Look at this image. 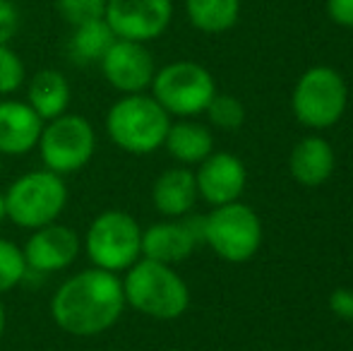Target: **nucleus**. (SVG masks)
<instances>
[{"instance_id": "obj_6", "label": "nucleus", "mask_w": 353, "mask_h": 351, "mask_svg": "<svg viewBox=\"0 0 353 351\" xmlns=\"http://www.w3.org/2000/svg\"><path fill=\"white\" fill-rule=\"evenodd\" d=\"M149 89L163 111L178 118L205 113L216 94L212 72L195 61H176L159 68Z\"/></svg>"}, {"instance_id": "obj_7", "label": "nucleus", "mask_w": 353, "mask_h": 351, "mask_svg": "<svg viewBox=\"0 0 353 351\" xmlns=\"http://www.w3.org/2000/svg\"><path fill=\"white\" fill-rule=\"evenodd\" d=\"M349 103L344 77L330 66H315L301 75L291 94V108L298 123L325 130L339 123Z\"/></svg>"}, {"instance_id": "obj_31", "label": "nucleus", "mask_w": 353, "mask_h": 351, "mask_svg": "<svg viewBox=\"0 0 353 351\" xmlns=\"http://www.w3.org/2000/svg\"><path fill=\"white\" fill-rule=\"evenodd\" d=\"M0 169H3V154H0Z\"/></svg>"}, {"instance_id": "obj_26", "label": "nucleus", "mask_w": 353, "mask_h": 351, "mask_svg": "<svg viewBox=\"0 0 353 351\" xmlns=\"http://www.w3.org/2000/svg\"><path fill=\"white\" fill-rule=\"evenodd\" d=\"M22 27V14L12 0H0V43H10Z\"/></svg>"}, {"instance_id": "obj_2", "label": "nucleus", "mask_w": 353, "mask_h": 351, "mask_svg": "<svg viewBox=\"0 0 353 351\" xmlns=\"http://www.w3.org/2000/svg\"><path fill=\"white\" fill-rule=\"evenodd\" d=\"M123 281L125 305L154 320H176L190 305V289L171 265L140 258Z\"/></svg>"}, {"instance_id": "obj_5", "label": "nucleus", "mask_w": 353, "mask_h": 351, "mask_svg": "<svg viewBox=\"0 0 353 351\" xmlns=\"http://www.w3.org/2000/svg\"><path fill=\"white\" fill-rule=\"evenodd\" d=\"M84 250L94 267L116 274L142 258V229L128 212L106 210L89 224Z\"/></svg>"}, {"instance_id": "obj_30", "label": "nucleus", "mask_w": 353, "mask_h": 351, "mask_svg": "<svg viewBox=\"0 0 353 351\" xmlns=\"http://www.w3.org/2000/svg\"><path fill=\"white\" fill-rule=\"evenodd\" d=\"M8 217V210H5V192H0V221Z\"/></svg>"}, {"instance_id": "obj_25", "label": "nucleus", "mask_w": 353, "mask_h": 351, "mask_svg": "<svg viewBox=\"0 0 353 351\" xmlns=\"http://www.w3.org/2000/svg\"><path fill=\"white\" fill-rule=\"evenodd\" d=\"M56 12L65 19L70 27L101 19L106 10V0H53Z\"/></svg>"}, {"instance_id": "obj_19", "label": "nucleus", "mask_w": 353, "mask_h": 351, "mask_svg": "<svg viewBox=\"0 0 353 351\" xmlns=\"http://www.w3.org/2000/svg\"><path fill=\"white\" fill-rule=\"evenodd\" d=\"M163 147L168 150V154L173 157L181 164L190 166V164H200L207 157L212 154V132L205 126L192 121H181V123H171L166 132V140Z\"/></svg>"}, {"instance_id": "obj_18", "label": "nucleus", "mask_w": 353, "mask_h": 351, "mask_svg": "<svg viewBox=\"0 0 353 351\" xmlns=\"http://www.w3.org/2000/svg\"><path fill=\"white\" fill-rule=\"evenodd\" d=\"M70 99V82L61 70H53V68L39 70L27 85V103L43 123L68 113Z\"/></svg>"}, {"instance_id": "obj_9", "label": "nucleus", "mask_w": 353, "mask_h": 351, "mask_svg": "<svg viewBox=\"0 0 353 351\" xmlns=\"http://www.w3.org/2000/svg\"><path fill=\"white\" fill-rule=\"evenodd\" d=\"M205 243L226 263H245L262 245V224L243 202L214 207L205 217Z\"/></svg>"}, {"instance_id": "obj_4", "label": "nucleus", "mask_w": 353, "mask_h": 351, "mask_svg": "<svg viewBox=\"0 0 353 351\" xmlns=\"http://www.w3.org/2000/svg\"><path fill=\"white\" fill-rule=\"evenodd\" d=\"M68 205V185L53 171H29L12 181L5 192L8 219L22 229H41L53 224Z\"/></svg>"}, {"instance_id": "obj_3", "label": "nucleus", "mask_w": 353, "mask_h": 351, "mask_svg": "<svg viewBox=\"0 0 353 351\" xmlns=\"http://www.w3.org/2000/svg\"><path fill=\"white\" fill-rule=\"evenodd\" d=\"M171 116L149 94H123L106 113V132L128 154H152L163 147Z\"/></svg>"}, {"instance_id": "obj_21", "label": "nucleus", "mask_w": 353, "mask_h": 351, "mask_svg": "<svg viewBox=\"0 0 353 351\" xmlns=\"http://www.w3.org/2000/svg\"><path fill=\"white\" fill-rule=\"evenodd\" d=\"M185 14L197 32L223 34L241 17V0H185Z\"/></svg>"}, {"instance_id": "obj_12", "label": "nucleus", "mask_w": 353, "mask_h": 351, "mask_svg": "<svg viewBox=\"0 0 353 351\" xmlns=\"http://www.w3.org/2000/svg\"><path fill=\"white\" fill-rule=\"evenodd\" d=\"M79 248L82 243H79L77 231L53 221L41 229H34L24 245V260L32 272L53 274V272L70 267L79 258Z\"/></svg>"}, {"instance_id": "obj_13", "label": "nucleus", "mask_w": 353, "mask_h": 351, "mask_svg": "<svg viewBox=\"0 0 353 351\" xmlns=\"http://www.w3.org/2000/svg\"><path fill=\"white\" fill-rule=\"evenodd\" d=\"M245 166L236 154L216 152L200 161V169L195 174L197 195L205 197L212 207H221L228 202H236L245 190Z\"/></svg>"}, {"instance_id": "obj_8", "label": "nucleus", "mask_w": 353, "mask_h": 351, "mask_svg": "<svg viewBox=\"0 0 353 351\" xmlns=\"http://www.w3.org/2000/svg\"><path fill=\"white\" fill-rule=\"evenodd\" d=\"M37 147L41 150V159L48 171L68 176L84 169L92 161L97 152V132L84 116L63 113L43 123Z\"/></svg>"}, {"instance_id": "obj_24", "label": "nucleus", "mask_w": 353, "mask_h": 351, "mask_svg": "<svg viewBox=\"0 0 353 351\" xmlns=\"http://www.w3.org/2000/svg\"><path fill=\"white\" fill-rule=\"evenodd\" d=\"M24 80H27V70L22 58L10 48V43H0V97L14 94L24 85Z\"/></svg>"}, {"instance_id": "obj_15", "label": "nucleus", "mask_w": 353, "mask_h": 351, "mask_svg": "<svg viewBox=\"0 0 353 351\" xmlns=\"http://www.w3.org/2000/svg\"><path fill=\"white\" fill-rule=\"evenodd\" d=\"M197 243L188 221H161L142 231V258L173 267L190 258Z\"/></svg>"}, {"instance_id": "obj_1", "label": "nucleus", "mask_w": 353, "mask_h": 351, "mask_svg": "<svg viewBox=\"0 0 353 351\" xmlns=\"http://www.w3.org/2000/svg\"><path fill=\"white\" fill-rule=\"evenodd\" d=\"M125 310L123 281L113 272L82 270L56 289L51 318L63 332L74 337H97L111 330Z\"/></svg>"}, {"instance_id": "obj_17", "label": "nucleus", "mask_w": 353, "mask_h": 351, "mask_svg": "<svg viewBox=\"0 0 353 351\" xmlns=\"http://www.w3.org/2000/svg\"><path fill=\"white\" fill-rule=\"evenodd\" d=\"M334 150L322 137H305L291 152L288 169H291L293 181H298L305 188H317L327 183L334 174Z\"/></svg>"}, {"instance_id": "obj_27", "label": "nucleus", "mask_w": 353, "mask_h": 351, "mask_svg": "<svg viewBox=\"0 0 353 351\" xmlns=\"http://www.w3.org/2000/svg\"><path fill=\"white\" fill-rule=\"evenodd\" d=\"M327 14L339 27H353V0H327Z\"/></svg>"}, {"instance_id": "obj_16", "label": "nucleus", "mask_w": 353, "mask_h": 351, "mask_svg": "<svg viewBox=\"0 0 353 351\" xmlns=\"http://www.w3.org/2000/svg\"><path fill=\"white\" fill-rule=\"evenodd\" d=\"M197 197L200 195H197L195 174L185 166L163 171L152 188V200L157 212L163 217H171V219L185 217L195 207Z\"/></svg>"}, {"instance_id": "obj_29", "label": "nucleus", "mask_w": 353, "mask_h": 351, "mask_svg": "<svg viewBox=\"0 0 353 351\" xmlns=\"http://www.w3.org/2000/svg\"><path fill=\"white\" fill-rule=\"evenodd\" d=\"M3 332H5V305L0 301V337H3Z\"/></svg>"}, {"instance_id": "obj_10", "label": "nucleus", "mask_w": 353, "mask_h": 351, "mask_svg": "<svg viewBox=\"0 0 353 351\" xmlns=\"http://www.w3.org/2000/svg\"><path fill=\"white\" fill-rule=\"evenodd\" d=\"M103 19L116 39L149 43L171 27L173 0H106Z\"/></svg>"}, {"instance_id": "obj_11", "label": "nucleus", "mask_w": 353, "mask_h": 351, "mask_svg": "<svg viewBox=\"0 0 353 351\" xmlns=\"http://www.w3.org/2000/svg\"><path fill=\"white\" fill-rule=\"evenodd\" d=\"M99 68L103 72V80L121 94L147 92L157 75V63L147 43L128 41V39H116Z\"/></svg>"}, {"instance_id": "obj_28", "label": "nucleus", "mask_w": 353, "mask_h": 351, "mask_svg": "<svg viewBox=\"0 0 353 351\" xmlns=\"http://www.w3.org/2000/svg\"><path fill=\"white\" fill-rule=\"evenodd\" d=\"M330 308L341 320H353V291L351 289H336L330 296Z\"/></svg>"}, {"instance_id": "obj_32", "label": "nucleus", "mask_w": 353, "mask_h": 351, "mask_svg": "<svg viewBox=\"0 0 353 351\" xmlns=\"http://www.w3.org/2000/svg\"><path fill=\"white\" fill-rule=\"evenodd\" d=\"M171 351H181V349H171Z\"/></svg>"}, {"instance_id": "obj_23", "label": "nucleus", "mask_w": 353, "mask_h": 351, "mask_svg": "<svg viewBox=\"0 0 353 351\" xmlns=\"http://www.w3.org/2000/svg\"><path fill=\"white\" fill-rule=\"evenodd\" d=\"M205 113L210 116L212 126L221 128V130H238L245 121V108L231 94H214Z\"/></svg>"}, {"instance_id": "obj_14", "label": "nucleus", "mask_w": 353, "mask_h": 351, "mask_svg": "<svg viewBox=\"0 0 353 351\" xmlns=\"http://www.w3.org/2000/svg\"><path fill=\"white\" fill-rule=\"evenodd\" d=\"M43 121L27 101L3 99L0 101V154L19 157L39 145Z\"/></svg>"}, {"instance_id": "obj_22", "label": "nucleus", "mask_w": 353, "mask_h": 351, "mask_svg": "<svg viewBox=\"0 0 353 351\" xmlns=\"http://www.w3.org/2000/svg\"><path fill=\"white\" fill-rule=\"evenodd\" d=\"M29 267L24 260V250L8 239H0V294L22 284Z\"/></svg>"}, {"instance_id": "obj_20", "label": "nucleus", "mask_w": 353, "mask_h": 351, "mask_svg": "<svg viewBox=\"0 0 353 351\" xmlns=\"http://www.w3.org/2000/svg\"><path fill=\"white\" fill-rule=\"evenodd\" d=\"M116 41V34L106 24V19H92L72 27L68 39V56L74 66H99L106 51Z\"/></svg>"}]
</instances>
